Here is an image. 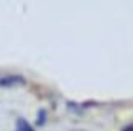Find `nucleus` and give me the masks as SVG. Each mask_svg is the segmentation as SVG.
<instances>
[{"label":"nucleus","mask_w":133,"mask_h":131,"mask_svg":"<svg viewBox=\"0 0 133 131\" xmlns=\"http://www.w3.org/2000/svg\"><path fill=\"white\" fill-rule=\"evenodd\" d=\"M26 84L21 75H0V88H16Z\"/></svg>","instance_id":"obj_1"},{"label":"nucleus","mask_w":133,"mask_h":131,"mask_svg":"<svg viewBox=\"0 0 133 131\" xmlns=\"http://www.w3.org/2000/svg\"><path fill=\"white\" fill-rule=\"evenodd\" d=\"M15 131H34V128H32L24 118H19V120L16 121V129H15Z\"/></svg>","instance_id":"obj_2"},{"label":"nucleus","mask_w":133,"mask_h":131,"mask_svg":"<svg viewBox=\"0 0 133 131\" xmlns=\"http://www.w3.org/2000/svg\"><path fill=\"white\" fill-rule=\"evenodd\" d=\"M45 121V110H39V118H37V125L41 126Z\"/></svg>","instance_id":"obj_3"},{"label":"nucleus","mask_w":133,"mask_h":131,"mask_svg":"<svg viewBox=\"0 0 133 131\" xmlns=\"http://www.w3.org/2000/svg\"><path fill=\"white\" fill-rule=\"evenodd\" d=\"M123 131H133V125H130V126H127V128H125Z\"/></svg>","instance_id":"obj_4"}]
</instances>
